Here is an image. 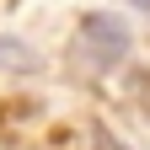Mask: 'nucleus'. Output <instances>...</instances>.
<instances>
[{
	"label": "nucleus",
	"mask_w": 150,
	"mask_h": 150,
	"mask_svg": "<svg viewBox=\"0 0 150 150\" xmlns=\"http://www.w3.org/2000/svg\"><path fill=\"white\" fill-rule=\"evenodd\" d=\"M134 97L150 107V70H139V75H134Z\"/></svg>",
	"instance_id": "f03ea898"
},
{
	"label": "nucleus",
	"mask_w": 150,
	"mask_h": 150,
	"mask_svg": "<svg viewBox=\"0 0 150 150\" xmlns=\"http://www.w3.org/2000/svg\"><path fill=\"white\" fill-rule=\"evenodd\" d=\"M123 54H129V27L112 11H97V16L81 22V32L70 43V70L75 75H107Z\"/></svg>",
	"instance_id": "f257e3e1"
},
{
	"label": "nucleus",
	"mask_w": 150,
	"mask_h": 150,
	"mask_svg": "<svg viewBox=\"0 0 150 150\" xmlns=\"http://www.w3.org/2000/svg\"><path fill=\"white\" fill-rule=\"evenodd\" d=\"M134 6H139V11H145V16H150V0H134Z\"/></svg>",
	"instance_id": "7ed1b4c3"
}]
</instances>
